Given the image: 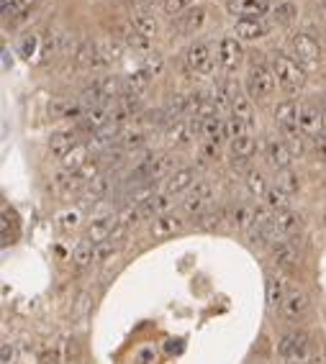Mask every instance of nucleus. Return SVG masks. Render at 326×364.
Segmentation results:
<instances>
[{
	"mask_svg": "<svg viewBox=\"0 0 326 364\" xmlns=\"http://www.w3.org/2000/svg\"><path fill=\"white\" fill-rule=\"evenodd\" d=\"M277 354L288 364H308L313 354V339L301 329L285 331L277 341Z\"/></svg>",
	"mask_w": 326,
	"mask_h": 364,
	"instance_id": "obj_2",
	"label": "nucleus"
},
{
	"mask_svg": "<svg viewBox=\"0 0 326 364\" xmlns=\"http://www.w3.org/2000/svg\"><path fill=\"white\" fill-rule=\"evenodd\" d=\"M231 116L239 121H244L247 126H252V103H249V98L241 92V87L234 92V98H231Z\"/></svg>",
	"mask_w": 326,
	"mask_h": 364,
	"instance_id": "obj_30",
	"label": "nucleus"
},
{
	"mask_svg": "<svg viewBox=\"0 0 326 364\" xmlns=\"http://www.w3.org/2000/svg\"><path fill=\"white\" fill-rule=\"evenodd\" d=\"M83 188H85V182L80 180V175L72 172V169H59L57 175L52 177V190H54L59 198L78 195V193H83Z\"/></svg>",
	"mask_w": 326,
	"mask_h": 364,
	"instance_id": "obj_15",
	"label": "nucleus"
},
{
	"mask_svg": "<svg viewBox=\"0 0 326 364\" xmlns=\"http://www.w3.org/2000/svg\"><path fill=\"white\" fill-rule=\"evenodd\" d=\"M114 229H116V216L92 218L90 224H87V231H85V238H83V241H87V244H92V246L106 244V241H111V236H114Z\"/></svg>",
	"mask_w": 326,
	"mask_h": 364,
	"instance_id": "obj_13",
	"label": "nucleus"
},
{
	"mask_svg": "<svg viewBox=\"0 0 326 364\" xmlns=\"http://www.w3.org/2000/svg\"><path fill=\"white\" fill-rule=\"evenodd\" d=\"M270 11V0H229V13L239 18H262Z\"/></svg>",
	"mask_w": 326,
	"mask_h": 364,
	"instance_id": "obj_18",
	"label": "nucleus"
},
{
	"mask_svg": "<svg viewBox=\"0 0 326 364\" xmlns=\"http://www.w3.org/2000/svg\"><path fill=\"white\" fill-rule=\"evenodd\" d=\"M183 216L178 213H162V216H157L152 221V236L155 238H167V236H175L178 231H183Z\"/></svg>",
	"mask_w": 326,
	"mask_h": 364,
	"instance_id": "obj_20",
	"label": "nucleus"
},
{
	"mask_svg": "<svg viewBox=\"0 0 326 364\" xmlns=\"http://www.w3.org/2000/svg\"><path fill=\"white\" fill-rule=\"evenodd\" d=\"M13 362V344L6 341L3 344V364H11Z\"/></svg>",
	"mask_w": 326,
	"mask_h": 364,
	"instance_id": "obj_51",
	"label": "nucleus"
},
{
	"mask_svg": "<svg viewBox=\"0 0 326 364\" xmlns=\"http://www.w3.org/2000/svg\"><path fill=\"white\" fill-rule=\"evenodd\" d=\"M57 221H59V229H62V231H72V229H78L80 226V213L78 210H64V213L57 216Z\"/></svg>",
	"mask_w": 326,
	"mask_h": 364,
	"instance_id": "obj_45",
	"label": "nucleus"
},
{
	"mask_svg": "<svg viewBox=\"0 0 326 364\" xmlns=\"http://www.w3.org/2000/svg\"><path fill=\"white\" fill-rule=\"evenodd\" d=\"M116 105H119L121 111L126 113L128 119H134V116H139V113H142V98H139L136 92H123V95L116 100Z\"/></svg>",
	"mask_w": 326,
	"mask_h": 364,
	"instance_id": "obj_38",
	"label": "nucleus"
},
{
	"mask_svg": "<svg viewBox=\"0 0 326 364\" xmlns=\"http://www.w3.org/2000/svg\"><path fill=\"white\" fill-rule=\"evenodd\" d=\"M288 44H291L293 59H296L303 70H306V67H319V64H321V47L311 34L298 31V34L291 36V42H288Z\"/></svg>",
	"mask_w": 326,
	"mask_h": 364,
	"instance_id": "obj_5",
	"label": "nucleus"
},
{
	"mask_svg": "<svg viewBox=\"0 0 326 364\" xmlns=\"http://www.w3.org/2000/svg\"><path fill=\"white\" fill-rule=\"evenodd\" d=\"M288 282H285V277H280V274H270L267 282H265V295H267V305L270 308H280L283 305V301L288 298Z\"/></svg>",
	"mask_w": 326,
	"mask_h": 364,
	"instance_id": "obj_23",
	"label": "nucleus"
},
{
	"mask_svg": "<svg viewBox=\"0 0 326 364\" xmlns=\"http://www.w3.org/2000/svg\"><path fill=\"white\" fill-rule=\"evenodd\" d=\"M78 144L80 141H78V133L75 131H59L49 139V152L57 157V159H64V157L70 154Z\"/></svg>",
	"mask_w": 326,
	"mask_h": 364,
	"instance_id": "obj_25",
	"label": "nucleus"
},
{
	"mask_svg": "<svg viewBox=\"0 0 326 364\" xmlns=\"http://www.w3.org/2000/svg\"><path fill=\"white\" fill-rule=\"evenodd\" d=\"M188 3H191V0H164L162 6L170 16H180V13L188 11Z\"/></svg>",
	"mask_w": 326,
	"mask_h": 364,
	"instance_id": "obj_46",
	"label": "nucleus"
},
{
	"mask_svg": "<svg viewBox=\"0 0 326 364\" xmlns=\"http://www.w3.org/2000/svg\"><path fill=\"white\" fill-rule=\"evenodd\" d=\"M324 105H326V95H324Z\"/></svg>",
	"mask_w": 326,
	"mask_h": 364,
	"instance_id": "obj_54",
	"label": "nucleus"
},
{
	"mask_svg": "<svg viewBox=\"0 0 326 364\" xmlns=\"http://www.w3.org/2000/svg\"><path fill=\"white\" fill-rule=\"evenodd\" d=\"M265 200H267V208L275 210V213L291 208V193H288V190H285L283 185H275V188H270L267 195H265Z\"/></svg>",
	"mask_w": 326,
	"mask_h": 364,
	"instance_id": "obj_31",
	"label": "nucleus"
},
{
	"mask_svg": "<svg viewBox=\"0 0 326 364\" xmlns=\"http://www.w3.org/2000/svg\"><path fill=\"white\" fill-rule=\"evenodd\" d=\"M288 193H296L298 188H301V182H298V177L293 175V172H285V177H283V182H280Z\"/></svg>",
	"mask_w": 326,
	"mask_h": 364,
	"instance_id": "obj_50",
	"label": "nucleus"
},
{
	"mask_svg": "<svg viewBox=\"0 0 326 364\" xmlns=\"http://www.w3.org/2000/svg\"><path fill=\"white\" fill-rule=\"evenodd\" d=\"M131 28L134 31H139V34L144 36H152L157 34V21H155V16H149V13H134L131 16Z\"/></svg>",
	"mask_w": 326,
	"mask_h": 364,
	"instance_id": "obj_37",
	"label": "nucleus"
},
{
	"mask_svg": "<svg viewBox=\"0 0 326 364\" xmlns=\"http://www.w3.org/2000/svg\"><path fill=\"white\" fill-rule=\"evenodd\" d=\"M298 126L306 136H321L324 131V111H319V105L313 103H301L298 108Z\"/></svg>",
	"mask_w": 326,
	"mask_h": 364,
	"instance_id": "obj_11",
	"label": "nucleus"
},
{
	"mask_svg": "<svg viewBox=\"0 0 326 364\" xmlns=\"http://www.w3.org/2000/svg\"><path fill=\"white\" fill-rule=\"evenodd\" d=\"M221 218H224L221 210H206V213L195 216V226H198V229H219Z\"/></svg>",
	"mask_w": 326,
	"mask_h": 364,
	"instance_id": "obj_44",
	"label": "nucleus"
},
{
	"mask_svg": "<svg viewBox=\"0 0 326 364\" xmlns=\"http://www.w3.org/2000/svg\"><path fill=\"white\" fill-rule=\"evenodd\" d=\"M270 67L275 72L277 85L283 87L285 92H298L306 85V72L303 67L293 59V54H285V51H272L270 54Z\"/></svg>",
	"mask_w": 326,
	"mask_h": 364,
	"instance_id": "obj_1",
	"label": "nucleus"
},
{
	"mask_svg": "<svg viewBox=\"0 0 326 364\" xmlns=\"http://www.w3.org/2000/svg\"><path fill=\"white\" fill-rule=\"evenodd\" d=\"M111 254H114V241H106V244H98V246H95V260H98V262L108 260Z\"/></svg>",
	"mask_w": 326,
	"mask_h": 364,
	"instance_id": "obj_49",
	"label": "nucleus"
},
{
	"mask_svg": "<svg viewBox=\"0 0 326 364\" xmlns=\"http://www.w3.org/2000/svg\"><path fill=\"white\" fill-rule=\"evenodd\" d=\"M265 159H267L270 167L277 169V172H288V167H291V162H293V152L291 147L285 144V139H280V136H267V141H265Z\"/></svg>",
	"mask_w": 326,
	"mask_h": 364,
	"instance_id": "obj_8",
	"label": "nucleus"
},
{
	"mask_svg": "<svg viewBox=\"0 0 326 364\" xmlns=\"http://www.w3.org/2000/svg\"><path fill=\"white\" fill-rule=\"evenodd\" d=\"M142 70L147 72L149 78H157L159 72L164 70V59L159 51H149L147 56H144V62H142Z\"/></svg>",
	"mask_w": 326,
	"mask_h": 364,
	"instance_id": "obj_42",
	"label": "nucleus"
},
{
	"mask_svg": "<svg viewBox=\"0 0 326 364\" xmlns=\"http://www.w3.org/2000/svg\"><path fill=\"white\" fill-rule=\"evenodd\" d=\"M34 44H36V39H26V42H23V51H26V54L34 51Z\"/></svg>",
	"mask_w": 326,
	"mask_h": 364,
	"instance_id": "obj_52",
	"label": "nucleus"
},
{
	"mask_svg": "<svg viewBox=\"0 0 326 364\" xmlns=\"http://www.w3.org/2000/svg\"><path fill=\"white\" fill-rule=\"evenodd\" d=\"M313 154L319 157L321 162H326V133H321V136H313Z\"/></svg>",
	"mask_w": 326,
	"mask_h": 364,
	"instance_id": "obj_48",
	"label": "nucleus"
},
{
	"mask_svg": "<svg viewBox=\"0 0 326 364\" xmlns=\"http://www.w3.org/2000/svg\"><path fill=\"white\" fill-rule=\"evenodd\" d=\"M216 59H219V67L224 72H234L244 62V49H241L239 39L224 36L219 42V47H216Z\"/></svg>",
	"mask_w": 326,
	"mask_h": 364,
	"instance_id": "obj_9",
	"label": "nucleus"
},
{
	"mask_svg": "<svg viewBox=\"0 0 326 364\" xmlns=\"http://www.w3.org/2000/svg\"><path fill=\"white\" fill-rule=\"evenodd\" d=\"M283 139L293 154H303V133H293V136H283Z\"/></svg>",
	"mask_w": 326,
	"mask_h": 364,
	"instance_id": "obj_47",
	"label": "nucleus"
},
{
	"mask_svg": "<svg viewBox=\"0 0 326 364\" xmlns=\"http://www.w3.org/2000/svg\"><path fill=\"white\" fill-rule=\"evenodd\" d=\"M198 175H195V169L193 167H180L175 169L167 180H164V193L167 195H180V193H188V190L195 185Z\"/></svg>",
	"mask_w": 326,
	"mask_h": 364,
	"instance_id": "obj_16",
	"label": "nucleus"
},
{
	"mask_svg": "<svg viewBox=\"0 0 326 364\" xmlns=\"http://www.w3.org/2000/svg\"><path fill=\"white\" fill-rule=\"evenodd\" d=\"M298 108L301 105L296 100H283L275 105V123L283 131V136H293V133H303L298 126Z\"/></svg>",
	"mask_w": 326,
	"mask_h": 364,
	"instance_id": "obj_12",
	"label": "nucleus"
},
{
	"mask_svg": "<svg viewBox=\"0 0 326 364\" xmlns=\"http://www.w3.org/2000/svg\"><path fill=\"white\" fill-rule=\"evenodd\" d=\"M149 141V133L144 128H134V131H123L119 133V139H116V147L123 149V152H136V149L147 147Z\"/></svg>",
	"mask_w": 326,
	"mask_h": 364,
	"instance_id": "obj_29",
	"label": "nucleus"
},
{
	"mask_svg": "<svg viewBox=\"0 0 326 364\" xmlns=\"http://www.w3.org/2000/svg\"><path fill=\"white\" fill-rule=\"evenodd\" d=\"M313 6H321V8H326V0H311Z\"/></svg>",
	"mask_w": 326,
	"mask_h": 364,
	"instance_id": "obj_53",
	"label": "nucleus"
},
{
	"mask_svg": "<svg viewBox=\"0 0 326 364\" xmlns=\"http://www.w3.org/2000/svg\"><path fill=\"white\" fill-rule=\"evenodd\" d=\"M247 190L252 193L255 198H265L267 195V180H265V175L260 172V169H247Z\"/></svg>",
	"mask_w": 326,
	"mask_h": 364,
	"instance_id": "obj_36",
	"label": "nucleus"
},
{
	"mask_svg": "<svg viewBox=\"0 0 326 364\" xmlns=\"http://www.w3.org/2000/svg\"><path fill=\"white\" fill-rule=\"evenodd\" d=\"M298 246L293 244L291 238H280V241H275L272 244V249H270V260H272V265L277 267V269H283V272H293L298 267Z\"/></svg>",
	"mask_w": 326,
	"mask_h": 364,
	"instance_id": "obj_10",
	"label": "nucleus"
},
{
	"mask_svg": "<svg viewBox=\"0 0 326 364\" xmlns=\"http://www.w3.org/2000/svg\"><path fill=\"white\" fill-rule=\"evenodd\" d=\"M203 21H206V11L200 6H195V8H188L185 13H180L172 26H175V31H178L180 36H193L203 26Z\"/></svg>",
	"mask_w": 326,
	"mask_h": 364,
	"instance_id": "obj_17",
	"label": "nucleus"
},
{
	"mask_svg": "<svg viewBox=\"0 0 326 364\" xmlns=\"http://www.w3.org/2000/svg\"><path fill=\"white\" fill-rule=\"evenodd\" d=\"M255 216H257V210L252 208V205H236L234 213H231V224L239 229V231H247V229H252L255 226Z\"/></svg>",
	"mask_w": 326,
	"mask_h": 364,
	"instance_id": "obj_33",
	"label": "nucleus"
},
{
	"mask_svg": "<svg viewBox=\"0 0 326 364\" xmlns=\"http://www.w3.org/2000/svg\"><path fill=\"white\" fill-rule=\"evenodd\" d=\"M296 13H298V8L293 6V3H288V0H283V3H277L275 11H272V16H275V23H277V26H291V23L296 21Z\"/></svg>",
	"mask_w": 326,
	"mask_h": 364,
	"instance_id": "obj_39",
	"label": "nucleus"
},
{
	"mask_svg": "<svg viewBox=\"0 0 326 364\" xmlns=\"http://www.w3.org/2000/svg\"><path fill=\"white\" fill-rule=\"evenodd\" d=\"M119 59V44L114 42H100L95 44V67H108Z\"/></svg>",
	"mask_w": 326,
	"mask_h": 364,
	"instance_id": "obj_32",
	"label": "nucleus"
},
{
	"mask_svg": "<svg viewBox=\"0 0 326 364\" xmlns=\"http://www.w3.org/2000/svg\"><path fill=\"white\" fill-rule=\"evenodd\" d=\"M72 62H75V67H80V70L95 67V44H92L90 39L78 42V47L72 51Z\"/></svg>",
	"mask_w": 326,
	"mask_h": 364,
	"instance_id": "obj_28",
	"label": "nucleus"
},
{
	"mask_svg": "<svg viewBox=\"0 0 326 364\" xmlns=\"http://www.w3.org/2000/svg\"><path fill=\"white\" fill-rule=\"evenodd\" d=\"M298 221H301V218H298L293 210H280V213H272V231H275L277 241H280V238H285L288 233L296 231Z\"/></svg>",
	"mask_w": 326,
	"mask_h": 364,
	"instance_id": "obj_26",
	"label": "nucleus"
},
{
	"mask_svg": "<svg viewBox=\"0 0 326 364\" xmlns=\"http://www.w3.org/2000/svg\"><path fill=\"white\" fill-rule=\"evenodd\" d=\"M280 313H283V318H288V321H301V318L308 313V298H306V293L291 290L288 298L283 301V305H280Z\"/></svg>",
	"mask_w": 326,
	"mask_h": 364,
	"instance_id": "obj_19",
	"label": "nucleus"
},
{
	"mask_svg": "<svg viewBox=\"0 0 326 364\" xmlns=\"http://www.w3.org/2000/svg\"><path fill=\"white\" fill-rule=\"evenodd\" d=\"M108 190H111V182H108L106 175H100V177H95L92 182H87L85 190H83V208L90 205V203H98L100 198L108 195Z\"/></svg>",
	"mask_w": 326,
	"mask_h": 364,
	"instance_id": "obj_27",
	"label": "nucleus"
},
{
	"mask_svg": "<svg viewBox=\"0 0 326 364\" xmlns=\"http://www.w3.org/2000/svg\"><path fill=\"white\" fill-rule=\"evenodd\" d=\"M185 64H188V70H191L193 75L211 78L213 72H216L219 59L213 56L211 47H208L206 42H195V44H191V47L185 49Z\"/></svg>",
	"mask_w": 326,
	"mask_h": 364,
	"instance_id": "obj_4",
	"label": "nucleus"
},
{
	"mask_svg": "<svg viewBox=\"0 0 326 364\" xmlns=\"http://www.w3.org/2000/svg\"><path fill=\"white\" fill-rule=\"evenodd\" d=\"M236 39H244V42H257L267 34V23L262 18H236Z\"/></svg>",
	"mask_w": 326,
	"mask_h": 364,
	"instance_id": "obj_22",
	"label": "nucleus"
},
{
	"mask_svg": "<svg viewBox=\"0 0 326 364\" xmlns=\"http://www.w3.org/2000/svg\"><path fill=\"white\" fill-rule=\"evenodd\" d=\"M147 85H149V75L144 70H136L126 78L123 87H126V92H136V95H142V92L147 90Z\"/></svg>",
	"mask_w": 326,
	"mask_h": 364,
	"instance_id": "obj_40",
	"label": "nucleus"
},
{
	"mask_svg": "<svg viewBox=\"0 0 326 364\" xmlns=\"http://www.w3.org/2000/svg\"><path fill=\"white\" fill-rule=\"evenodd\" d=\"M85 162H90V147H87V144H78L70 154L64 157L62 164H64V169H72V172H75V169H80Z\"/></svg>",
	"mask_w": 326,
	"mask_h": 364,
	"instance_id": "obj_34",
	"label": "nucleus"
},
{
	"mask_svg": "<svg viewBox=\"0 0 326 364\" xmlns=\"http://www.w3.org/2000/svg\"><path fill=\"white\" fill-rule=\"evenodd\" d=\"M72 262H75L78 269H85L87 265L95 262V246L87 244V241H80V244L72 249Z\"/></svg>",
	"mask_w": 326,
	"mask_h": 364,
	"instance_id": "obj_35",
	"label": "nucleus"
},
{
	"mask_svg": "<svg viewBox=\"0 0 326 364\" xmlns=\"http://www.w3.org/2000/svg\"><path fill=\"white\" fill-rule=\"evenodd\" d=\"M126 44L131 47V49H136V51H147L149 44H152V39H149V36H144V34H139V31H134V28L128 26L126 28Z\"/></svg>",
	"mask_w": 326,
	"mask_h": 364,
	"instance_id": "obj_43",
	"label": "nucleus"
},
{
	"mask_svg": "<svg viewBox=\"0 0 326 364\" xmlns=\"http://www.w3.org/2000/svg\"><path fill=\"white\" fill-rule=\"evenodd\" d=\"M255 152L257 144L252 139V133H241V136L231 139V164H234V169H247Z\"/></svg>",
	"mask_w": 326,
	"mask_h": 364,
	"instance_id": "obj_14",
	"label": "nucleus"
},
{
	"mask_svg": "<svg viewBox=\"0 0 326 364\" xmlns=\"http://www.w3.org/2000/svg\"><path fill=\"white\" fill-rule=\"evenodd\" d=\"M139 210H142V218H152V216H162V213H170V205H172V195L167 193H152L147 195L144 200H136Z\"/></svg>",
	"mask_w": 326,
	"mask_h": 364,
	"instance_id": "obj_21",
	"label": "nucleus"
},
{
	"mask_svg": "<svg viewBox=\"0 0 326 364\" xmlns=\"http://www.w3.org/2000/svg\"><path fill=\"white\" fill-rule=\"evenodd\" d=\"M200 136L203 141H211V144H224L229 139V126L227 121L219 119V116H213V119H206L203 121V128H200Z\"/></svg>",
	"mask_w": 326,
	"mask_h": 364,
	"instance_id": "obj_24",
	"label": "nucleus"
},
{
	"mask_svg": "<svg viewBox=\"0 0 326 364\" xmlns=\"http://www.w3.org/2000/svg\"><path fill=\"white\" fill-rule=\"evenodd\" d=\"M211 200H213V185L208 180H200L188 190V195H185L183 200V208L185 213H191V216H200V213H206Z\"/></svg>",
	"mask_w": 326,
	"mask_h": 364,
	"instance_id": "obj_7",
	"label": "nucleus"
},
{
	"mask_svg": "<svg viewBox=\"0 0 326 364\" xmlns=\"http://www.w3.org/2000/svg\"><path fill=\"white\" fill-rule=\"evenodd\" d=\"M162 3H164V0H162Z\"/></svg>",
	"mask_w": 326,
	"mask_h": 364,
	"instance_id": "obj_55",
	"label": "nucleus"
},
{
	"mask_svg": "<svg viewBox=\"0 0 326 364\" xmlns=\"http://www.w3.org/2000/svg\"><path fill=\"white\" fill-rule=\"evenodd\" d=\"M34 6V0H6L3 3V16L8 18H18V16H26Z\"/></svg>",
	"mask_w": 326,
	"mask_h": 364,
	"instance_id": "obj_41",
	"label": "nucleus"
},
{
	"mask_svg": "<svg viewBox=\"0 0 326 364\" xmlns=\"http://www.w3.org/2000/svg\"><path fill=\"white\" fill-rule=\"evenodd\" d=\"M247 87L249 95L257 100H267L277 87L275 72L265 59H252L249 62V72H247Z\"/></svg>",
	"mask_w": 326,
	"mask_h": 364,
	"instance_id": "obj_3",
	"label": "nucleus"
},
{
	"mask_svg": "<svg viewBox=\"0 0 326 364\" xmlns=\"http://www.w3.org/2000/svg\"><path fill=\"white\" fill-rule=\"evenodd\" d=\"M175 172V157L172 154H159V157H147V159L139 162V167L134 169L131 180H162V177H170Z\"/></svg>",
	"mask_w": 326,
	"mask_h": 364,
	"instance_id": "obj_6",
	"label": "nucleus"
}]
</instances>
